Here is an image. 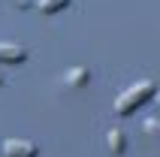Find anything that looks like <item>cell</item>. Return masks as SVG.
I'll return each mask as SVG.
<instances>
[{
    "mask_svg": "<svg viewBox=\"0 0 160 157\" xmlns=\"http://www.w3.org/2000/svg\"><path fill=\"white\" fill-rule=\"evenodd\" d=\"M12 6H18V9H24V6H30V0H15Z\"/></svg>",
    "mask_w": 160,
    "mask_h": 157,
    "instance_id": "cell-7",
    "label": "cell"
},
{
    "mask_svg": "<svg viewBox=\"0 0 160 157\" xmlns=\"http://www.w3.org/2000/svg\"><path fill=\"white\" fill-rule=\"evenodd\" d=\"M154 103H157V106H160V94H157V97H154Z\"/></svg>",
    "mask_w": 160,
    "mask_h": 157,
    "instance_id": "cell-8",
    "label": "cell"
},
{
    "mask_svg": "<svg viewBox=\"0 0 160 157\" xmlns=\"http://www.w3.org/2000/svg\"><path fill=\"white\" fill-rule=\"evenodd\" d=\"M3 154L6 157H39V148H36L30 139H15V136H9V139H3Z\"/></svg>",
    "mask_w": 160,
    "mask_h": 157,
    "instance_id": "cell-2",
    "label": "cell"
},
{
    "mask_svg": "<svg viewBox=\"0 0 160 157\" xmlns=\"http://www.w3.org/2000/svg\"><path fill=\"white\" fill-rule=\"evenodd\" d=\"M106 145H109V151L112 154H124V148H127V136L121 130H109V136H106Z\"/></svg>",
    "mask_w": 160,
    "mask_h": 157,
    "instance_id": "cell-5",
    "label": "cell"
},
{
    "mask_svg": "<svg viewBox=\"0 0 160 157\" xmlns=\"http://www.w3.org/2000/svg\"><path fill=\"white\" fill-rule=\"evenodd\" d=\"M70 6V0H36V9L45 12V15H52V12H61V9Z\"/></svg>",
    "mask_w": 160,
    "mask_h": 157,
    "instance_id": "cell-6",
    "label": "cell"
},
{
    "mask_svg": "<svg viewBox=\"0 0 160 157\" xmlns=\"http://www.w3.org/2000/svg\"><path fill=\"white\" fill-rule=\"evenodd\" d=\"M157 97V88H154L151 78H145V82H136L133 88H127L124 94L115 100V112L118 115H133L139 106H145L148 100H154Z\"/></svg>",
    "mask_w": 160,
    "mask_h": 157,
    "instance_id": "cell-1",
    "label": "cell"
},
{
    "mask_svg": "<svg viewBox=\"0 0 160 157\" xmlns=\"http://www.w3.org/2000/svg\"><path fill=\"white\" fill-rule=\"evenodd\" d=\"M0 61L3 63H21V61H27V48H21L15 43H0Z\"/></svg>",
    "mask_w": 160,
    "mask_h": 157,
    "instance_id": "cell-3",
    "label": "cell"
},
{
    "mask_svg": "<svg viewBox=\"0 0 160 157\" xmlns=\"http://www.w3.org/2000/svg\"><path fill=\"white\" fill-rule=\"evenodd\" d=\"M3 82H6V78H3V73H0V85H3Z\"/></svg>",
    "mask_w": 160,
    "mask_h": 157,
    "instance_id": "cell-9",
    "label": "cell"
},
{
    "mask_svg": "<svg viewBox=\"0 0 160 157\" xmlns=\"http://www.w3.org/2000/svg\"><path fill=\"white\" fill-rule=\"evenodd\" d=\"M88 78H91L88 67H72V70H67L63 82H67L70 88H85V85H88Z\"/></svg>",
    "mask_w": 160,
    "mask_h": 157,
    "instance_id": "cell-4",
    "label": "cell"
}]
</instances>
